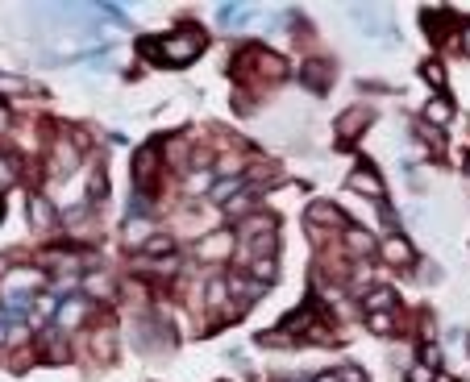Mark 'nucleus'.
<instances>
[{
    "instance_id": "5701e85b",
    "label": "nucleus",
    "mask_w": 470,
    "mask_h": 382,
    "mask_svg": "<svg viewBox=\"0 0 470 382\" xmlns=\"http://www.w3.org/2000/svg\"><path fill=\"white\" fill-rule=\"evenodd\" d=\"M146 241V220H133V229H125V245H138Z\"/></svg>"
},
{
    "instance_id": "f8f14e48",
    "label": "nucleus",
    "mask_w": 470,
    "mask_h": 382,
    "mask_svg": "<svg viewBox=\"0 0 470 382\" xmlns=\"http://www.w3.org/2000/svg\"><path fill=\"white\" fill-rule=\"evenodd\" d=\"M304 220H308V224H342V212H337L333 204H312Z\"/></svg>"
},
{
    "instance_id": "c756f323",
    "label": "nucleus",
    "mask_w": 470,
    "mask_h": 382,
    "mask_svg": "<svg viewBox=\"0 0 470 382\" xmlns=\"http://www.w3.org/2000/svg\"><path fill=\"white\" fill-rule=\"evenodd\" d=\"M4 125H9V113H4V108H0V129H4Z\"/></svg>"
},
{
    "instance_id": "f03ea898",
    "label": "nucleus",
    "mask_w": 470,
    "mask_h": 382,
    "mask_svg": "<svg viewBox=\"0 0 470 382\" xmlns=\"http://www.w3.org/2000/svg\"><path fill=\"white\" fill-rule=\"evenodd\" d=\"M42 283H46V274H42L38 266H17V270H9V274L0 279V295L9 291L13 299H29V291H38Z\"/></svg>"
},
{
    "instance_id": "423d86ee",
    "label": "nucleus",
    "mask_w": 470,
    "mask_h": 382,
    "mask_svg": "<svg viewBox=\"0 0 470 382\" xmlns=\"http://www.w3.org/2000/svg\"><path fill=\"white\" fill-rule=\"evenodd\" d=\"M229 249H233V233H213V237L200 241V258H208V262L229 258Z\"/></svg>"
},
{
    "instance_id": "7c9ffc66",
    "label": "nucleus",
    "mask_w": 470,
    "mask_h": 382,
    "mask_svg": "<svg viewBox=\"0 0 470 382\" xmlns=\"http://www.w3.org/2000/svg\"><path fill=\"white\" fill-rule=\"evenodd\" d=\"M466 353H470V336H466Z\"/></svg>"
},
{
    "instance_id": "20e7f679",
    "label": "nucleus",
    "mask_w": 470,
    "mask_h": 382,
    "mask_svg": "<svg viewBox=\"0 0 470 382\" xmlns=\"http://www.w3.org/2000/svg\"><path fill=\"white\" fill-rule=\"evenodd\" d=\"M346 187H349V191H358V195H367V200H374V204L383 200V179H379L374 170H367V167L354 170V175L346 179Z\"/></svg>"
},
{
    "instance_id": "473e14b6",
    "label": "nucleus",
    "mask_w": 470,
    "mask_h": 382,
    "mask_svg": "<svg viewBox=\"0 0 470 382\" xmlns=\"http://www.w3.org/2000/svg\"><path fill=\"white\" fill-rule=\"evenodd\" d=\"M466 170H470V158H466Z\"/></svg>"
},
{
    "instance_id": "cd10ccee",
    "label": "nucleus",
    "mask_w": 470,
    "mask_h": 382,
    "mask_svg": "<svg viewBox=\"0 0 470 382\" xmlns=\"http://www.w3.org/2000/svg\"><path fill=\"white\" fill-rule=\"evenodd\" d=\"M317 382H342V374H321Z\"/></svg>"
},
{
    "instance_id": "f257e3e1",
    "label": "nucleus",
    "mask_w": 470,
    "mask_h": 382,
    "mask_svg": "<svg viewBox=\"0 0 470 382\" xmlns=\"http://www.w3.org/2000/svg\"><path fill=\"white\" fill-rule=\"evenodd\" d=\"M200 50H204V33L200 29H175L167 33L163 42H158V63H167V67H188V63H196Z\"/></svg>"
},
{
    "instance_id": "a878e982",
    "label": "nucleus",
    "mask_w": 470,
    "mask_h": 382,
    "mask_svg": "<svg viewBox=\"0 0 470 382\" xmlns=\"http://www.w3.org/2000/svg\"><path fill=\"white\" fill-rule=\"evenodd\" d=\"M92 295H113V283H108V279H92Z\"/></svg>"
},
{
    "instance_id": "f3484780",
    "label": "nucleus",
    "mask_w": 470,
    "mask_h": 382,
    "mask_svg": "<svg viewBox=\"0 0 470 382\" xmlns=\"http://www.w3.org/2000/svg\"><path fill=\"white\" fill-rule=\"evenodd\" d=\"M17 183V158L13 154H0V191Z\"/></svg>"
},
{
    "instance_id": "c85d7f7f",
    "label": "nucleus",
    "mask_w": 470,
    "mask_h": 382,
    "mask_svg": "<svg viewBox=\"0 0 470 382\" xmlns=\"http://www.w3.org/2000/svg\"><path fill=\"white\" fill-rule=\"evenodd\" d=\"M462 46H466V54H470V25L462 29Z\"/></svg>"
},
{
    "instance_id": "ddd939ff",
    "label": "nucleus",
    "mask_w": 470,
    "mask_h": 382,
    "mask_svg": "<svg viewBox=\"0 0 470 382\" xmlns=\"http://www.w3.org/2000/svg\"><path fill=\"white\" fill-rule=\"evenodd\" d=\"M83 311H88V304H83V299L63 304V308H58V329H75V324L83 320Z\"/></svg>"
},
{
    "instance_id": "1a4fd4ad",
    "label": "nucleus",
    "mask_w": 470,
    "mask_h": 382,
    "mask_svg": "<svg viewBox=\"0 0 470 382\" xmlns=\"http://www.w3.org/2000/svg\"><path fill=\"white\" fill-rule=\"evenodd\" d=\"M329 63H325V58H312V63H304V83H308V88H312V92H325V88H329Z\"/></svg>"
},
{
    "instance_id": "412c9836",
    "label": "nucleus",
    "mask_w": 470,
    "mask_h": 382,
    "mask_svg": "<svg viewBox=\"0 0 470 382\" xmlns=\"http://www.w3.org/2000/svg\"><path fill=\"white\" fill-rule=\"evenodd\" d=\"M421 75L429 79V83H437V88L446 83V71H441V63H424V67H421Z\"/></svg>"
},
{
    "instance_id": "39448f33",
    "label": "nucleus",
    "mask_w": 470,
    "mask_h": 382,
    "mask_svg": "<svg viewBox=\"0 0 470 382\" xmlns=\"http://www.w3.org/2000/svg\"><path fill=\"white\" fill-rule=\"evenodd\" d=\"M379 254H383V262H392V266H412V262H417V249H412V241H404L399 233L383 241V249H379Z\"/></svg>"
},
{
    "instance_id": "7ed1b4c3",
    "label": "nucleus",
    "mask_w": 470,
    "mask_h": 382,
    "mask_svg": "<svg viewBox=\"0 0 470 382\" xmlns=\"http://www.w3.org/2000/svg\"><path fill=\"white\" fill-rule=\"evenodd\" d=\"M367 120H371L367 108H349V113H342V120H337V145H354V138L367 129Z\"/></svg>"
},
{
    "instance_id": "2eb2a0df",
    "label": "nucleus",
    "mask_w": 470,
    "mask_h": 382,
    "mask_svg": "<svg viewBox=\"0 0 470 382\" xmlns=\"http://www.w3.org/2000/svg\"><path fill=\"white\" fill-rule=\"evenodd\" d=\"M271 229H275L271 216H246V220H242V237H254V233H262V237H267Z\"/></svg>"
},
{
    "instance_id": "a211bd4d",
    "label": "nucleus",
    "mask_w": 470,
    "mask_h": 382,
    "mask_svg": "<svg viewBox=\"0 0 470 382\" xmlns=\"http://www.w3.org/2000/svg\"><path fill=\"white\" fill-rule=\"evenodd\" d=\"M367 324H371V333H379V336H387L392 329H396V324H392V311H371Z\"/></svg>"
},
{
    "instance_id": "b1692460",
    "label": "nucleus",
    "mask_w": 470,
    "mask_h": 382,
    "mask_svg": "<svg viewBox=\"0 0 470 382\" xmlns=\"http://www.w3.org/2000/svg\"><path fill=\"white\" fill-rule=\"evenodd\" d=\"M421 358H424V366H429V370H441V349H437V345H424Z\"/></svg>"
},
{
    "instance_id": "0eeeda50",
    "label": "nucleus",
    "mask_w": 470,
    "mask_h": 382,
    "mask_svg": "<svg viewBox=\"0 0 470 382\" xmlns=\"http://www.w3.org/2000/svg\"><path fill=\"white\" fill-rule=\"evenodd\" d=\"M29 220H34V229H54V224H58L54 204H50L46 195H34V200H29Z\"/></svg>"
},
{
    "instance_id": "9b49d317",
    "label": "nucleus",
    "mask_w": 470,
    "mask_h": 382,
    "mask_svg": "<svg viewBox=\"0 0 470 382\" xmlns=\"http://www.w3.org/2000/svg\"><path fill=\"white\" fill-rule=\"evenodd\" d=\"M449 117H454V104H449L446 96H437V100L424 104V120H429V125H446Z\"/></svg>"
},
{
    "instance_id": "dca6fc26",
    "label": "nucleus",
    "mask_w": 470,
    "mask_h": 382,
    "mask_svg": "<svg viewBox=\"0 0 470 382\" xmlns=\"http://www.w3.org/2000/svg\"><path fill=\"white\" fill-rule=\"evenodd\" d=\"M233 191H242V183L237 179H221L208 195H213V204H233Z\"/></svg>"
},
{
    "instance_id": "6ab92c4d",
    "label": "nucleus",
    "mask_w": 470,
    "mask_h": 382,
    "mask_svg": "<svg viewBox=\"0 0 470 382\" xmlns=\"http://www.w3.org/2000/svg\"><path fill=\"white\" fill-rule=\"evenodd\" d=\"M171 249H175L171 237H150L146 245H142V254H146V258H150V254H171Z\"/></svg>"
},
{
    "instance_id": "393cba45",
    "label": "nucleus",
    "mask_w": 470,
    "mask_h": 382,
    "mask_svg": "<svg viewBox=\"0 0 470 382\" xmlns=\"http://www.w3.org/2000/svg\"><path fill=\"white\" fill-rule=\"evenodd\" d=\"M225 299V283L217 279V283H208V304H221Z\"/></svg>"
},
{
    "instance_id": "2f4dec72",
    "label": "nucleus",
    "mask_w": 470,
    "mask_h": 382,
    "mask_svg": "<svg viewBox=\"0 0 470 382\" xmlns=\"http://www.w3.org/2000/svg\"><path fill=\"white\" fill-rule=\"evenodd\" d=\"M0 212H4V200H0Z\"/></svg>"
},
{
    "instance_id": "9d476101",
    "label": "nucleus",
    "mask_w": 470,
    "mask_h": 382,
    "mask_svg": "<svg viewBox=\"0 0 470 382\" xmlns=\"http://www.w3.org/2000/svg\"><path fill=\"white\" fill-rule=\"evenodd\" d=\"M154 167H158V158H154V145H146L142 154H138V162H133V179L150 187V179H154Z\"/></svg>"
},
{
    "instance_id": "aec40b11",
    "label": "nucleus",
    "mask_w": 470,
    "mask_h": 382,
    "mask_svg": "<svg viewBox=\"0 0 470 382\" xmlns=\"http://www.w3.org/2000/svg\"><path fill=\"white\" fill-rule=\"evenodd\" d=\"M275 274H279L275 258H258V262H254V279H275Z\"/></svg>"
},
{
    "instance_id": "4be33fe9",
    "label": "nucleus",
    "mask_w": 470,
    "mask_h": 382,
    "mask_svg": "<svg viewBox=\"0 0 470 382\" xmlns=\"http://www.w3.org/2000/svg\"><path fill=\"white\" fill-rule=\"evenodd\" d=\"M408 382H437V370H429V366H412V370H408Z\"/></svg>"
},
{
    "instance_id": "4468645a",
    "label": "nucleus",
    "mask_w": 470,
    "mask_h": 382,
    "mask_svg": "<svg viewBox=\"0 0 470 382\" xmlns=\"http://www.w3.org/2000/svg\"><path fill=\"white\" fill-rule=\"evenodd\" d=\"M396 304V291L392 286H374V291H367V311H387Z\"/></svg>"
},
{
    "instance_id": "bb28decb",
    "label": "nucleus",
    "mask_w": 470,
    "mask_h": 382,
    "mask_svg": "<svg viewBox=\"0 0 470 382\" xmlns=\"http://www.w3.org/2000/svg\"><path fill=\"white\" fill-rule=\"evenodd\" d=\"M9 270H13V266H9V258H4V254H0V279H4Z\"/></svg>"
},
{
    "instance_id": "6e6552de",
    "label": "nucleus",
    "mask_w": 470,
    "mask_h": 382,
    "mask_svg": "<svg viewBox=\"0 0 470 382\" xmlns=\"http://www.w3.org/2000/svg\"><path fill=\"white\" fill-rule=\"evenodd\" d=\"M346 245H349V254H358V258H371L374 254V237L367 233V229H358V224L346 229Z\"/></svg>"
}]
</instances>
